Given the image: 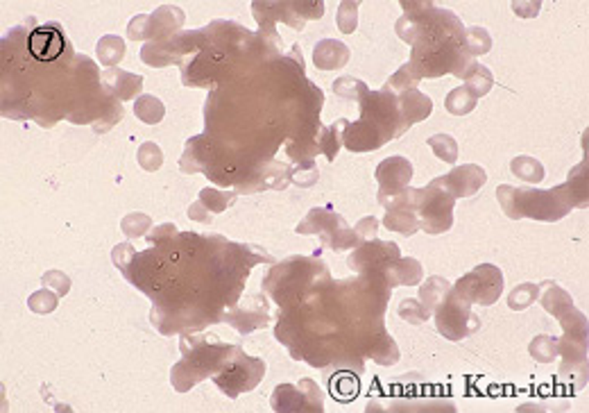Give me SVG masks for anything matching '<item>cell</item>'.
Wrapping results in <instances>:
<instances>
[{
    "label": "cell",
    "mask_w": 589,
    "mask_h": 413,
    "mask_svg": "<svg viewBox=\"0 0 589 413\" xmlns=\"http://www.w3.org/2000/svg\"><path fill=\"white\" fill-rule=\"evenodd\" d=\"M501 286H503V279H501L499 268L479 266L474 273L462 277V281L455 286V291H458L460 296H467L465 300H474V302H479V305H492V302H496V298H499Z\"/></svg>",
    "instance_id": "1"
},
{
    "label": "cell",
    "mask_w": 589,
    "mask_h": 413,
    "mask_svg": "<svg viewBox=\"0 0 589 413\" xmlns=\"http://www.w3.org/2000/svg\"><path fill=\"white\" fill-rule=\"evenodd\" d=\"M410 177H413V166H410L408 159L392 157V159L381 161L379 170H377V179L381 182L379 203L385 205V207H390L392 200L401 193Z\"/></svg>",
    "instance_id": "2"
},
{
    "label": "cell",
    "mask_w": 589,
    "mask_h": 413,
    "mask_svg": "<svg viewBox=\"0 0 589 413\" xmlns=\"http://www.w3.org/2000/svg\"><path fill=\"white\" fill-rule=\"evenodd\" d=\"M442 179V186H446V191L453 196V198H467L476 193L483 184H485V170L481 166H474V164H467L451 170L446 177Z\"/></svg>",
    "instance_id": "3"
},
{
    "label": "cell",
    "mask_w": 589,
    "mask_h": 413,
    "mask_svg": "<svg viewBox=\"0 0 589 413\" xmlns=\"http://www.w3.org/2000/svg\"><path fill=\"white\" fill-rule=\"evenodd\" d=\"M62 48H64V34L55 23H48L44 27L34 30L32 37H30V50H32V55L37 59H41V62L55 59L59 53H62Z\"/></svg>",
    "instance_id": "4"
},
{
    "label": "cell",
    "mask_w": 589,
    "mask_h": 413,
    "mask_svg": "<svg viewBox=\"0 0 589 413\" xmlns=\"http://www.w3.org/2000/svg\"><path fill=\"white\" fill-rule=\"evenodd\" d=\"M476 100L479 98H476L467 87L453 89V91H449V96H446V109L455 116H465L476 107Z\"/></svg>",
    "instance_id": "5"
},
{
    "label": "cell",
    "mask_w": 589,
    "mask_h": 413,
    "mask_svg": "<svg viewBox=\"0 0 589 413\" xmlns=\"http://www.w3.org/2000/svg\"><path fill=\"white\" fill-rule=\"evenodd\" d=\"M385 227L394 231H403V234H413L420 227V220L406 209H390L388 216H385Z\"/></svg>",
    "instance_id": "6"
},
{
    "label": "cell",
    "mask_w": 589,
    "mask_h": 413,
    "mask_svg": "<svg viewBox=\"0 0 589 413\" xmlns=\"http://www.w3.org/2000/svg\"><path fill=\"white\" fill-rule=\"evenodd\" d=\"M134 109H136V116H138L141 120H143V123H150V125L159 123V120L164 118V112H166L164 105H161L155 96H143V98H138L136 105H134Z\"/></svg>",
    "instance_id": "7"
},
{
    "label": "cell",
    "mask_w": 589,
    "mask_h": 413,
    "mask_svg": "<svg viewBox=\"0 0 589 413\" xmlns=\"http://www.w3.org/2000/svg\"><path fill=\"white\" fill-rule=\"evenodd\" d=\"M512 173L526 179V182H540L544 177V168L540 161L533 157H517L512 161Z\"/></svg>",
    "instance_id": "8"
},
{
    "label": "cell",
    "mask_w": 589,
    "mask_h": 413,
    "mask_svg": "<svg viewBox=\"0 0 589 413\" xmlns=\"http://www.w3.org/2000/svg\"><path fill=\"white\" fill-rule=\"evenodd\" d=\"M403 112L410 114V120L426 118L431 112V100L420 91H408L403 98Z\"/></svg>",
    "instance_id": "9"
},
{
    "label": "cell",
    "mask_w": 589,
    "mask_h": 413,
    "mask_svg": "<svg viewBox=\"0 0 589 413\" xmlns=\"http://www.w3.org/2000/svg\"><path fill=\"white\" fill-rule=\"evenodd\" d=\"M429 146L435 150V155H438L442 161H449L453 164L455 159H458V144L449 136V134H435L429 139Z\"/></svg>",
    "instance_id": "10"
},
{
    "label": "cell",
    "mask_w": 589,
    "mask_h": 413,
    "mask_svg": "<svg viewBox=\"0 0 589 413\" xmlns=\"http://www.w3.org/2000/svg\"><path fill=\"white\" fill-rule=\"evenodd\" d=\"M465 87L470 89V91L479 98V96H485L487 91H490V87H492V73L490 70H487L485 66H481V77H476V70H474V64H472V68H470V73L465 75Z\"/></svg>",
    "instance_id": "11"
},
{
    "label": "cell",
    "mask_w": 589,
    "mask_h": 413,
    "mask_svg": "<svg viewBox=\"0 0 589 413\" xmlns=\"http://www.w3.org/2000/svg\"><path fill=\"white\" fill-rule=\"evenodd\" d=\"M537 291H540V286H537V284H522V286H517L510 293L507 305H510V309H524V307H528L537 298Z\"/></svg>",
    "instance_id": "12"
},
{
    "label": "cell",
    "mask_w": 589,
    "mask_h": 413,
    "mask_svg": "<svg viewBox=\"0 0 589 413\" xmlns=\"http://www.w3.org/2000/svg\"><path fill=\"white\" fill-rule=\"evenodd\" d=\"M161 161H164V155H161V150L157 148V144H143L138 148V164L143 166L145 170H157L161 166Z\"/></svg>",
    "instance_id": "13"
},
{
    "label": "cell",
    "mask_w": 589,
    "mask_h": 413,
    "mask_svg": "<svg viewBox=\"0 0 589 413\" xmlns=\"http://www.w3.org/2000/svg\"><path fill=\"white\" fill-rule=\"evenodd\" d=\"M399 270H401V281H403L406 286L418 284V279L422 277V266H420L415 259H410V257L401 259V266H399Z\"/></svg>",
    "instance_id": "14"
},
{
    "label": "cell",
    "mask_w": 589,
    "mask_h": 413,
    "mask_svg": "<svg viewBox=\"0 0 589 413\" xmlns=\"http://www.w3.org/2000/svg\"><path fill=\"white\" fill-rule=\"evenodd\" d=\"M200 200H202V203H207L211 211H222V209H227L225 205L233 200V193H225V196H222L220 191L209 189V191H202Z\"/></svg>",
    "instance_id": "15"
},
{
    "label": "cell",
    "mask_w": 589,
    "mask_h": 413,
    "mask_svg": "<svg viewBox=\"0 0 589 413\" xmlns=\"http://www.w3.org/2000/svg\"><path fill=\"white\" fill-rule=\"evenodd\" d=\"M399 314H401V318H406L408 322H424L426 318H429V316H426V309H424V307H420L415 300H406V302H401Z\"/></svg>",
    "instance_id": "16"
},
{
    "label": "cell",
    "mask_w": 589,
    "mask_h": 413,
    "mask_svg": "<svg viewBox=\"0 0 589 413\" xmlns=\"http://www.w3.org/2000/svg\"><path fill=\"white\" fill-rule=\"evenodd\" d=\"M374 229H377V218H363L361 223H358V227H356V231H361V234L365 236V234H374Z\"/></svg>",
    "instance_id": "17"
}]
</instances>
